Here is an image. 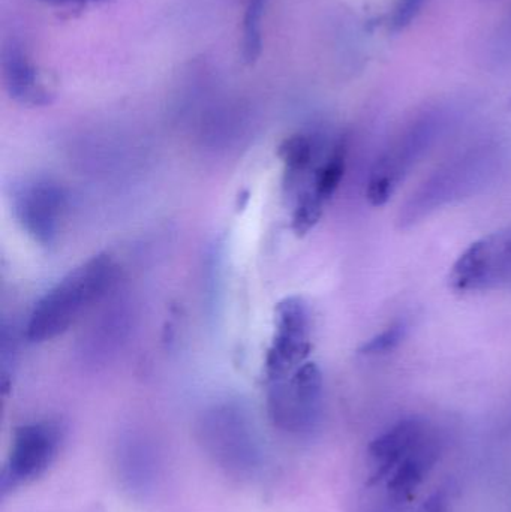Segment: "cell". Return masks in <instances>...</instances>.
Segmentation results:
<instances>
[{
    "mask_svg": "<svg viewBox=\"0 0 511 512\" xmlns=\"http://www.w3.org/2000/svg\"><path fill=\"white\" fill-rule=\"evenodd\" d=\"M116 280V265L108 255H98L66 274L36 303L27 337L41 343L56 339L98 303Z\"/></svg>",
    "mask_w": 511,
    "mask_h": 512,
    "instance_id": "cell-1",
    "label": "cell"
},
{
    "mask_svg": "<svg viewBox=\"0 0 511 512\" xmlns=\"http://www.w3.org/2000/svg\"><path fill=\"white\" fill-rule=\"evenodd\" d=\"M323 376L315 363H305L284 378L269 382L267 409L275 427L290 435L312 432L320 420Z\"/></svg>",
    "mask_w": 511,
    "mask_h": 512,
    "instance_id": "cell-2",
    "label": "cell"
},
{
    "mask_svg": "<svg viewBox=\"0 0 511 512\" xmlns=\"http://www.w3.org/2000/svg\"><path fill=\"white\" fill-rule=\"evenodd\" d=\"M201 444L221 468L233 474H251L260 463V445L254 427L237 406L225 405L201 420Z\"/></svg>",
    "mask_w": 511,
    "mask_h": 512,
    "instance_id": "cell-3",
    "label": "cell"
},
{
    "mask_svg": "<svg viewBox=\"0 0 511 512\" xmlns=\"http://www.w3.org/2000/svg\"><path fill=\"white\" fill-rule=\"evenodd\" d=\"M62 441L63 429L54 421H33L17 427L0 477L3 495L41 478L56 460Z\"/></svg>",
    "mask_w": 511,
    "mask_h": 512,
    "instance_id": "cell-4",
    "label": "cell"
},
{
    "mask_svg": "<svg viewBox=\"0 0 511 512\" xmlns=\"http://www.w3.org/2000/svg\"><path fill=\"white\" fill-rule=\"evenodd\" d=\"M311 319L305 301L287 298L276 307L275 337L266 360L267 379L284 378L306 363L311 352Z\"/></svg>",
    "mask_w": 511,
    "mask_h": 512,
    "instance_id": "cell-5",
    "label": "cell"
},
{
    "mask_svg": "<svg viewBox=\"0 0 511 512\" xmlns=\"http://www.w3.org/2000/svg\"><path fill=\"white\" fill-rule=\"evenodd\" d=\"M450 285L459 292L511 285V233L473 243L453 265Z\"/></svg>",
    "mask_w": 511,
    "mask_h": 512,
    "instance_id": "cell-6",
    "label": "cell"
},
{
    "mask_svg": "<svg viewBox=\"0 0 511 512\" xmlns=\"http://www.w3.org/2000/svg\"><path fill=\"white\" fill-rule=\"evenodd\" d=\"M14 207L18 222L35 242L47 246L56 240L66 209L65 194L56 183H24L15 194Z\"/></svg>",
    "mask_w": 511,
    "mask_h": 512,
    "instance_id": "cell-7",
    "label": "cell"
},
{
    "mask_svg": "<svg viewBox=\"0 0 511 512\" xmlns=\"http://www.w3.org/2000/svg\"><path fill=\"white\" fill-rule=\"evenodd\" d=\"M428 424L419 418H405L372 441L368 448L369 484L384 483L405 454L428 433Z\"/></svg>",
    "mask_w": 511,
    "mask_h": 512,
    "instance_id": "cell-8",
    "label": "cell"
},
{
    "mask_svg": "<svg viewBox=\"0 0 511 512\" xmlns=\"http://www.w3.org/2000/svg\"><path fill=\"white\" fill-rule=\"evenodd\" d=\"M441 444L434 432H429L416 447L411 448L384 481L387 496L393 505L413 501L417 490L425 483L440 459Z\"/></svg>",
    "mask_w": 511,
    "mask_h": 512,
    "instance_id": "cell-9",
    "label": "cell"
},
{
    "mask_svg": "<svg viewBox=\"0 0 511 512\" xmlns=\"http://www.w3.org/2000/svg\"><path fill=\"white\" fill-rule=\"evenodd\" d=\"M2 68L6 92L15 102L26 107H45L53 102V90L42 80L38 68L21 45L15 42L6 45Z\"/></svg>",
    "mask_w": 511,
    "mask_h": 512,
    "instance_id": "cell-10",
    "label": "cell"
},
{
    "mask_svg": "<svg viewBox=\"0 0 511 512\" xmlns=\"http://www.w3.org/2000/svg\"><path fill=\"white\" fill-rule=\"evenodd\" d=\"M266 5L267 0H246L242 56L248 65H254L263 50V18Z\"/></svg>",
    "mask_w": 511,
    "mask_h": 512,
    "instance_id": "cell-11",
    "label": "cell"
},
{
    "mask_svg": "<svg viewBox=\"0 0 511 512\" xmlns=\"http://www.w3.org/2000/svg\"><path fill=\"white\" fill-rule=\"evenodd\" d=\"M404 336L405 325L401 324V322L393 324L392 327L387 328L383 333L372 337L369 342H366L365 345L362 346V349H360V354L381 355L387 354V352H392L393 349L402 342Z\"/></svg>",
    "mask_w": 511,
    "mask_h": 512,
    "instance_id": "cell-12",
    "label": "cell"
},
{
    "mask_svg": "<svg viewBox=\"0 0 511 512\" xmlns=\"http://www.w3.org/2000/svg\"><path fill=\"white\" fill-rule=\"evenodd\" d=\"M426 0H398L390 18V27L393 32L407 29L422 12Z\"/></svg>",
    "mask_w": 511,
    "mask_h": 512,
    "instance_id": "cell-13",
    "label": "cell"
},
{
    "mask_svg": "<svg viewBox=\"0 0 511 512\" xmlns=\"http://www.w3.org/2000/svg\"><path fill=\"white\" fill-rule=\"evenodd\" d=\"M395 182L383 174H374L368 186V200L372 206L381 207L392 197Z\"/></svg>",
    "mask_w": 511,
    "mask_h": 512,
    "instance_id": "cell-14",
    "label": "cell"
},
{
    "mask_svg": "<svg viewBox=\"0 0 511 512\" xmlns=\"http://www.w3.org/2000/svg\"><path fill=\"white\" fill-rule=\"evenodd\" d=\"M449 510V504H447V498L443 493H435L428 501L423 502L416 512H447Z\"/></svg>",
    "mask_w": 511,
    "mask_h": 512,
    "instance_id": "cell-15",
    "label": "cell"
},
{
    "mask_svg": "<svg viewBox=\"0 0 511 512\" xmlns=\"http://www.w3.org/2000/svg\"><path fill=\"white\" fill-rule=\"evenodd\" d=\"M38 2L50 6H59V8H66V6H86L90 5V3L105 2V0H38Z\"/></svg>",
    "mask_w": 511,
    "mask_h": 512,
    "instance_id": "cell-16",
    "label": "cell"
}]
</instances>
